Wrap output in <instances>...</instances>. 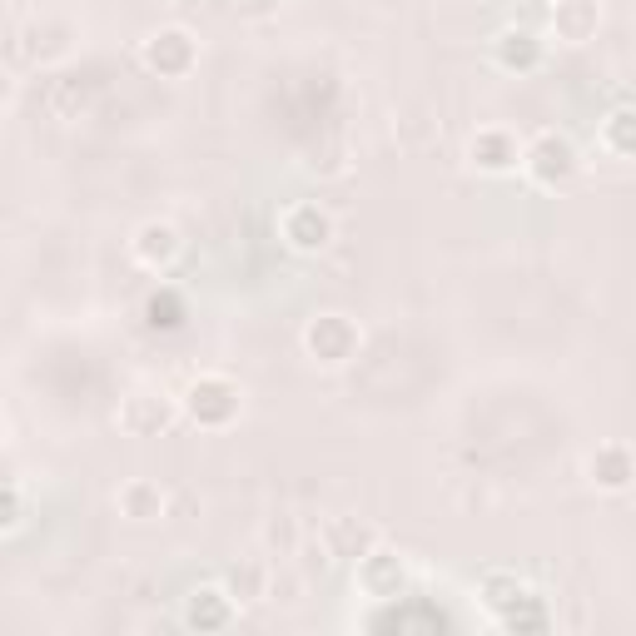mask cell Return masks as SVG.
Wrapping results in <instances>:
<instances>
[{"label": "cell", "mask_w": 636, "mask_h": 636, "mask_svg": "<svg viewBox=\"0 0 636 636\" xmlns=\"http://www.w3.org/2000/svg\"><path fill=\"white\" fill-rule=\"evenodd\" d=\"M378 627H428V632H438V627H448V617L438 607H403V612L378 617Z\"/></svg>", "instance_id": "cell-1"}]
</instances>
